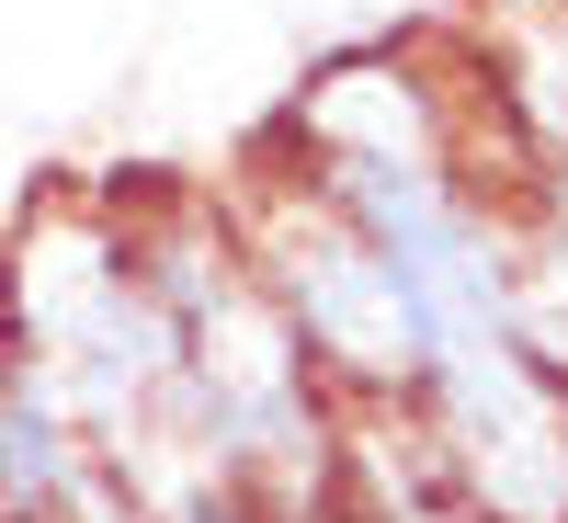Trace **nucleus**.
Segmentation results:
<instances>
[{
	"label": "nucleus",
	"instance_id": "f257e3e1",
	"mask_svg": "<svg viewBox=\"0 0 568 523\" xmlns=\"http://www.w3.org/2000/svg\"><path fill=\"white\" fill-rule=\"evenodd\" d=\"M182 523H296V512H284L262 479H216V490H194V512H182Z\"/></svg>",
	"mask_w": 568,
	"mask_h": 523
}]
</instances>
